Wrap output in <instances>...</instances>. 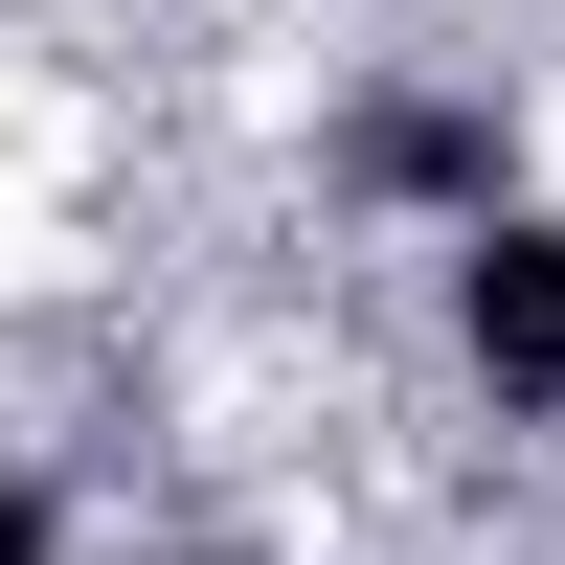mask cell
I'll return each mask as SVG.
<instances>
[{
  "mask_svg": "<svg viewBox=\"0 0 565 565\" xmlns=\"http://www.w3.org/2000/svg\"><path fill=\"white\" fill-rule=\"evenodd\" d=\"M452 317H476V385H498V430H543V407H565V226H476Z\"/></svg>",
  "mask_w": 565,
  "mask_h": 565,
  "instance_id": "cell-1",
  "label": "cell"
},
{
  "mask_svg": "<svg viewBox=\"0 0 565 565\" xmlns=\"http://www.w3.org/2000/svg\"><path fill=\"white\" fill-rule=\"evenodd\" d=\"M0 565H45V498H23V476H0Z\"/></svg>",
  "mask_w": 565,
  "mask_h": 565,
  "instance_id": "cell-2",
  "label": "cell"
}]
</instances>
